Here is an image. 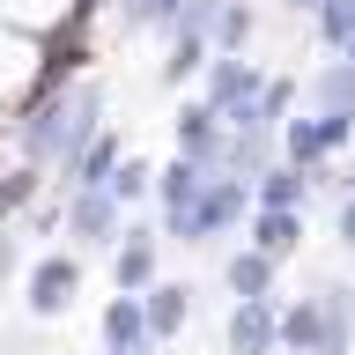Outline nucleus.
<instances>
[{
    "label": "nucleus",
    "mask_w": 355,
    "mask_h": 355,
    "mask_svg": "<svg viewBox=\"0 0 355 355\" xmlns=\"http://www.w3.org/2000/svg\"><path fill=\"white\" fill-rule=\"evenodd\" d=\"M96 119H104V74H74V82L52 89V96H30V104H22V119H15L22 163H37V171L67 163V171H74V155L104 133Z\"/></svg>",
    "instance_id": "f257e3e1"
},
{
    "label": "nucleus",
    "mask_w": 355,
    "mask_h": 355,
    "mask_svg": "<svg viewBox=\"0 0 355 355\" xmlns=\"http://www.w3.org/2000/svg\"><path fill=\"white\" fill-rule=\"evenodd\" d=\"M237 222H252V178H237V171H207L200 200L171 222V230H163V237H178V244H207V237H230Z\"/></svg>",
    "instance_id": "f03ea898"
},
{
    "label": "nucleus",
    "mask_w": 355,
    "mask_h": 355,
    "mask_svg": "<svg viewBox=\"0 0 355 355\" xmlns=\"http://www.w3.org/2000/svg\"><path fill=\"white\" fill-rule=\"evenodd\" d=\"M67 237L111 252V244L126 237V200L111 193V185H74V193H67Z\"/></svg>",
    "instance_id": "7ed1b4c3"
},
{
    "label": "nucleus",
    "mask_w": 355,
    "mask_h": 355,
    "mask_svg": "<svg viewBox=\"0 0 355 355\" xmlns=\"http://www.w3.org/2000/svg\"><path fill=\"white\" fill-rule=\"evenodd\" d=\"M355 141V119H333V111H296V119H282V163H304V171H318L333 148H348Z\"/></svg>",
    "instance_id": "20e7f679"
},
{
    "label": "nucleus",
    "mask_w": 355,
    "mask_h": 355,
    "mask_svg": "<svg viewBox=\"0 0 355 355\" xmlns=\"http://www.w3.org/2000/svg\"><path fill=\"white\" fill-rule=\"evenodd\" d=\"M74 296H82V259H74V252H37V266L22 274V304H30V318H60Z\"/></svg>",
    "instance_id": "39448f33"
},
{
    "label": "nucleus",
    "mask_w": 355,
    "mask_h": 355,
    "mask_svg": "<svg viewBox=\"0 0 355 355\" xmlns=\"http://www.w3.org/2000/svg\"><path fill=\"white\" fill-rule=\"evenodd\" d=\"M230 355H282V304L274 296H237L230 326H222Z\"/></svg>",
    "instance_id": "423d86ee"
},
{
    "label": "nucleus",
    "mask_w": 355,
    "mask_h": 355,
    "mask_svg": "<svg viewBox=\"0 0 355 355\" xmlns=\"http://www.w3.org/2000/svg\"><path fill=\"white\" fill-rule=\"evenodd\" d=\"M163 340H155V326H148V304L141 296H111L104 304V355H155Z\"/></svg>",
    "instance_id": "0eeeda50"
},
{
    "label": "nucleus",
    "mask_w": 355,
    "mask_h": 355,
    "mask_svg": "<svg viewBox=\"0 0 355 355\" xmlns=\"http://www.w3.org/2000/svg\"><path fill=\"white\" fill-rule=\"evenodd\" d=\"M222 148H230L222 111H207V104H185V111H178V155H185V163H200V171H222Z\"/></svg>",
    "instance_id": "6e6552de"
},
{
    "label": "nucleus",
    "mask_w": 355,
    "mask_h": 355,
    "mask_svg": "<svg viewBox=\"0 0 355 355\" xmlns=\"http://www.w3.org/2000/svg\"><path fill=\"white\" fill-rule=\"evenodd\" d=\"M111 282L126 288V296L155 288V222H133L126 237L111 244Z\"/></svg>",
    "instance_id": "1a4fd4ad"
},
{
    "label": "nucleus",
    "mask_w": 355,
    "mask_h": 355,
    "mask_svg": "<svg viewBox=\"0 0 355 355\" xmlns=\"http://www.w3.org/2000/svg\"><path fill=\"white\" fill-rule=\"evenodd\" d=\"M200 185H207V171H200V163H185V155H171V163L155 171V207H163V230H171V222L200 200Z\"/></svg>",
    "instance_id": "9d476101"
},
{
    "label": "nucleus",
    "mask_w": 355,
    "mask_h": 355,
    "mask_svg": "<svg viewBox=\"0 0 355 355\" xmlns=\"http://www.w3.org/2000/svg\"><path fill=\"white\" fill-rule=\"evenodd\" d=\"M193 296H200L193 282H155V288H141L155 340H178V333H185V318H193Z\"/></svg>",
    "instance_id": "9b49d317"
},
{
    "label": "nucleus",
    "mask_w": 355,
    "mask_h": 355,
    "mask_svg": "<svg viewBox=\"0 0 355 355\" xmlns=\"http://www.w3.org/2000/svg\"><path fill=\"white\" fill-rule=\"evenodd\" d=\"M318 340H326V296L282 304V355H318Z\"/></svg>",
    "instance_id": "f8f14e48"
},
{
    "label": "nucleus",
    "mask_w": 355,
    "mask_h": 355,
    "mask_svg": "<svg viewBox=\"0 0 355 355\" xmlns=\"http://www.w3.org/2000/svg\"><path fill=\"white\" fill-rule=\"evenodd\" d=\"M252 244L266 259H288L304 244V207H252Z\"/></svg>",
    "instance_id": "ddd939ff"
},
{
    "label": "nucleus",
    "mask_w": 355,
    "mask_h": 355,
    "mask_svg": "<svg viewBox=\"0 0 355 355\" xmlns=\"http://www.w3.org/2000/svg\"><path fill=\"white\" fill-rule=\"evenodd\" d=\"M311 111H333V119H355V60L333 52L318 74H311Z\"/></svg>",
    "instance_id": "4468645a"
},
{
    "label": "nucleus",
    "mask_w": 355,
    "mask_h": 355,
    "mask_svg": "<svg viewBox=\"0 0 355 355\" xmlns=\"http://www.w3.org/2000/svg\"><path fill=\"white\" fill-rule=\"evenodd\" d=\"M304 193H311L304 163H266V171L252 178V207H304Z\"/></svg>",
    "instance_id": "2eb2a0df"
},
{
    "label": "nucleus",
    "mask_w": 355,
    "mask_h": 355,
    "mask_svg": "<svg viewBox=\"0 0 355 355\" xmlns=\"http://www.w3.org/2000/svg\"><path fill=\"white\" fill-rule=\"evenodd\" d=\"M274 266L282 259H266L259 244H244V252L222 259V282H230V296H274Z\"/></svg>",
    "instance_id": "dca6fc26"
},
{
    "label": "nucleus",
    "mask_w": 355,
    "mask_h": 355,
    "mask_svg": "<svg viewBox=\"0 0 355 355\" xmlns=\"http://www.w3.org/2000/svg\"><path fill=\"white\" fill-rule=\"evenodd\" d=\"M326 296V340L318 355H348L355 348V288H318Z\"/></svg>",
    "instance_id": "f3484780"
},
{
    "label": "nucleus",
    "mask_w": 355,
    "mask_h": 355,
    "mask_svg": "<svg viewBox=\"0 0 355 355\" xmlns=\"http://www.w3.org/2000/svg\"><path fill=\"white\" fill-rule=\"evenodd\" d=\"M207 52H215V44L200 37V30H171V60H163V82H193V74H207Z\"/></svg>",
    "instance_id": "a211bd4d"
},
{
    "label": "nucleus",
    "mask_w": 355,
    "mask_h": 355,
    "mask_svg": "<svg viewBox=\"0 0 355 355\" xmlns=\"http://www.w3.org/2000/svg\"><path fill=\"white\" fill-rule=\"evenodd\" d=\"M126 163V148H119V133H96L82 155H74V185H111V171Z\"/></svg>",
    "instance_id": "6ab92c4d"
},
{
    "label": "nucleus",
    "mask_w": 355,
    "mask_h": 355,
    "mask_svg": "<svg viewBox=\"0 0 355 355\" xmlns=\"http://www.w3.org/2000/svg\"><path fill=\"white\" fill-rule=\"evenodd\" d=\"M311 30H318L326 52H348V37H355V0H318V8H311Z\"/></svg>",
    "instance_id": "aec40b11"
},
{
    "label": "nucleus",
    "mask_w": 355,
    "mask_h": 355,
    "mask_svg": "<svg viewBox=\"0 0 355 355\" xmlns=\"http://www.w3.org/2000/svg\"><path fill=\"white\" fill-rule=\"evenodd\" d=\"M252 0H222L215 8V30H207V37H215V52H244V44H252Z\"/></svg>",
    "instance_id": "412c9836"
},
{
    "label": "nucleus",
    "mask_w": 355,
    "mask_h": 355,
    "mask_svg": "<svg viewBox=\"0 0 355 355\" xmlns=\"http://www.w3.org/2000/svg\"><path fill=\"white\" fill-rule=\"evenodd\" d=\"M148 185H155V171H148V163H119V171H111V193L126 200V207H133L141 193H148Z\"/></svg>",
    "instance_id": "4be33fe9"
},
{
    "label": "nucleus",
    "mask_w": 355,
    "mask_h": 355,
    "mask_svg": "<svg viewBox=\"0 0 355 355\" xmlns=\"http://www.w3.org/2000/svg\"><path fill=\"white\" fill-rule=\"evenodd\" d=\"M148 15H155V30H171V22L185 15V0H148Z\"/></svg>",
    "instance_id": "5701e85b"
},
{
    "label": "nucleus",
    "mask_w": 355,
    "mask_h": 355,
    "mask_svg": "<svg viewBox=\"0 0 355 355\" xmlns=\"http://www.w3.org/2000/svg\"><path fill=\"white\" fill-rule=\"evenodd\" d=\"M340 244H348V252H355V193L340 200Z\"/></svg>",
    "instance_id": "b1692460"
},
{
    "label": "nucleus",
    "mask_w": 355,
    "mask_h": 355,
    "mask_svg": "<svg viewBox=\"0 0 355 355\" xmlns=\"http://www.w3.org/2000/svg\"><path fill=\"white\" fill-rule=\"evenodd\" d=\"M119 15H126L133 30H141V22H155V15H148V0H119Z\"/></svg>",
    "instance_id": "393cba45"
},
{
    "label": "nucleus",
    "mask_w": 355,
    "mask_h": 355,
    "mask_svg": "<svg viewBox=\"0 0 355 355\" xmlns=\"http://www.w3.org/2000/svg\"><path fill=\"white\" fill-rule=\"evenodd\" d=\"M274 8H318V0H274Z\"/></svg>",
    "instance_id": "a878e982"
},
{
    "label": "nucleus",
    "mask_w": 355,
    "mask_h": 355,
    "mask_svg": "<svg viewBox=\"0 0 355 355\" xmlns=\"http://www.w3.org/2000/svg\"><path fill=\"white\" fill-rule=\"evenodd\" d=\"M340 60H355V37H348V52H340Z\"/></svg>",
    "instance_id": "bb28decb"
},
{
    "label": "nucleus",
    "mask_w": 355,
    "mask_h": 355,
    "mask_svg": "<svg viewBox=\"0 0 355 355\" xmlns=\"http://www.w3.org/2000/svg\"><path fill=\"white\" fill-rule=\"evenodd\" d=\"M348 193H355V171H348Z\"/></svg>",
    "instance_id": "cd10ccee"
}]
</instances>
